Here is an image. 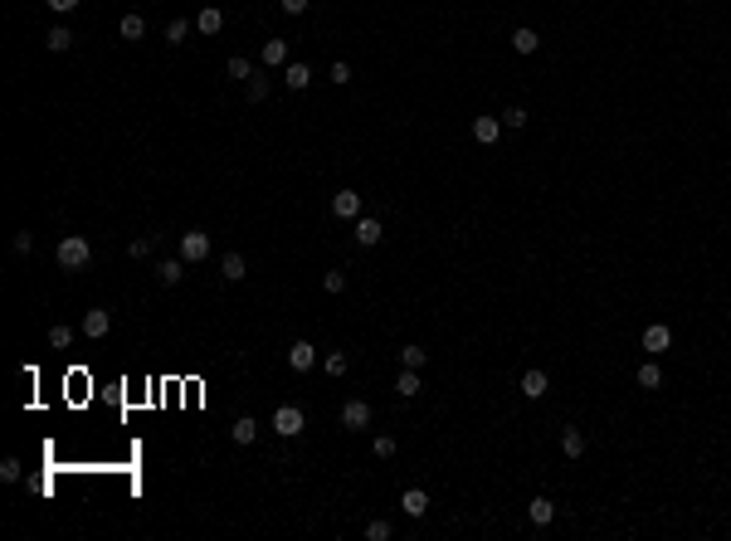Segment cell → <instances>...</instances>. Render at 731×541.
<instances>
[{
  "mask_svg": "<svg viewBox=\"0 0 731 541\" xmlns=\"http://www.w3.org/2000/svg\"><path fill=\"white\" fill-rule=\"evenodd\" d=\"M54 259H59V269L79 273V269H88V259H93V244L83 239V234H64L59 249H54Z\"/></svg>",
  "mask_w": 731,
  "mask_h": 541,
  "instance_id": "cell-1",
  "label": "cell"
},
{
  "mask_svg": "<svg viewBox=\"0 0 731 541\" xmlns=\"http://www.w3.org/2000/svg\"><path fill=\"white\" fill-rule=\"evenodd\" d=\"M269 430L278 434V439H298V434L307 430V415H302V405H278V410H273V420H269Z\"/></svg>",
  "mask_w": 731,
  "mask_h": 541,
  "instance_id": "cell-2",
  "label": "cell"
},
{
  "mask_svg": "<svg viewBox=\"0 0 731 541\" xmlns=\"http://www.w3.org/2000/svg\"><path fill=\"white\" fill-rule=\"evenodd\" d=\"M181 259H186V264H205V259H210V234H205V229H186V234H181Z\"/></svg>",
  "mask_w": 731,
  "mask_h": 541,
  "instance_id": "cell-3",
  "label": "cell"
},
{
  "mask_svg": "<svg viewBox=\"0 0 731 541\" xmlns=\"http://www.w3.org/2000/svg\"><path fill=\"white\" fill-rule=\"evenodd\" d=\"M108 327H112V312H108V307H88V312H83V337H93V342H98V337H108Z\"/></svg>",
  "mask_w": 731,
  "mask_h": 541,
  "instance_id": "cell-4",
  "label": "cell"
},
{
  "mask_svg": "<svg viewBox=\"0 0 731 541\" xmlns=\"http://www.w3.org/2000/svg\"><path fill=\"white\" fill-rule=\"evenodd\" d=\"M332 215L337 219H361V195H356V190H337V195H332Z\"/></svg>",
  "mask_w": 731,
  "mask_h": 541,
  "instance_id": "cell-5",
  "label": "cell"
},
{
  "mask_svg": "<svg viewBox=\"0 0 731 541\" xmlns=\"http://www.w3.org/2000/svg\"><path fill=\"white\" fill-rule=\"evenodd\" d=\"M371 425V405L366 400H347L342 405V430H366Z\"/></svg>",
  "mask_w": 731,
  "mask_h": 541,
  "instance_id": "cell-6",
  "label": "cell"
},
{
  "mask_svg": "<svg viewBox=\"0 0 731 541\" xmlns=\"http://www.w3.org/2000/svg\"><path fill=\"white\" fill-rule=\"evenodd\" d=\"M288 366H293L298 376L312 371V366H317V347H312V342H293V347H288Z\"/></svg>",
  "mask_w": 731,
  "mask_h": 541,
  "instance_id": "cell-7",
  "label": "cell"
},
{
  "mask_svg": "<svg viewBox=\"0 0 731 541\" xmlns=\"http://www.w3.org/2000/svg\"><path fill=\"white\" fill-rule=\"evenodd\" d=\"M668 347H673V332H668L663 322L644 327V352H653V356H658V352H668Z\"/></svg>",
  "mask_w": 731,
  "mask_h": 541,
  "instance_id": "cell-8",
  "label": "cell"
},
{
  "mask_svg": "<svg viewBox=\"0 0 731 541\" xmlns=\"http://www.w3.org/2000/svg\"><path fill=\"white\" fill-rule=\"evenodd\" d=\"M497 132H502V117H473V142L492 147V142H497Z\"/></svg>",
  "mask_w": 731,
  "mask_h": 541,
  "instance_id": "cell-9",
  "label": "cell"
},
{
  "mask_svg": "<svg viewBox=\"0 0 731 541\" xmlns=\"http://www.w3.org/2000/svg\"><path fill=\"white\" fill-rule=\"evenodd\" d=\"M546 390H551V376H546V371H527V376H522V395H527V400H542Z\"/></svg>",
  "mask_w": 731,
  "mask_h": 541,
  "instance_id": "cell-10",
  "label": "cell"
},
{
  "mask_svg": "<svg viewBox=\"0 0 731 541\" xmlns=\"http://www.w3.org/2000/svg\"><path fill=\"white\" fill-rule=\"evenodd\" d=\"M527 517H532V527H551V522H556V502H551V497H532Z\"/></svg>",
  "mask_w": 731,
  "mask_h": 541,
  "instance_id": "cell-11",
  "label": "cell"
},
{
  "mask_svg": "<svg viewBox=\"0 0 731 541\" xmlns=\"http://www.w3.org/2000/svg\"><path fill=\"white\" fill-rule=\"evenodd\" d=\"M156 278H161L166 288H176V283L186 278V259H161V264H156Z\"/></svg>",
  "mask_w": 731,
  "mask_h": 541,
  "instance_id": "cell-12",
  "label": "cell"
},
{
  "mask_svg": "<svg viewBox=\"0 0 731 541\" xmlns=\"http://www.w3.org/2000/svg\"><path fill=\"white\" fill-rule=\"evenodd\" d=\"M229 439H234V444H254V439H259V420H254V415H239L234 430H229Z\"/></svg>",
  "mask_w": 731,
  "mask_h": 541,
  "instance_id": "cell-13",
  "label": "cell"
},
{
  "mask_svg": "<svg viewBox=\"0 0 731 541\" xmlns=\"http://www.w3.org/2000/svg\"><path fill=\"white\" fill-rule=\"evenodd\" d=\"M400 507H405L409 517H424L429 512V492H424V487H409L405 497H400Z\"/></svg>",
  "mask_w": 731,
  "mask_h": 541,
  "instance_id": "cell-14",
  "label": "cell"
},
{
  "mask_svg": "<svg viewBox=\"0 0 731 541\" xmlns=\"http://www.w3.org/2000/svg\"><path fill=\"white\" fill-rule=\"evenodd\" d=\"M195 29H200V34H219V29H224V10H215V5L200 10V15H195Z\"/></svg>",
  "mask_w": 731,
  "mask_h": 541,
  "instance_id": "cell-15",
  "label": "cell"
},
{
  "mask_svg": "<svg viewBox=\"0 0 731 541\" xmlns=\"http://www.w3.org/2000/svg\"><path fill=\"white\" fill-rule=\"evenodd\" d=\"M264 64L269 69H288V39H269L264 44Z\"/></svg>",
  "mask_w": 731,
  "mask_h": 541,
  "instance_id": "cell-16",
  "label": "cell"
},
{
  "mask_svg": "<svg viewBox=\"0 0 731 541\" xmlns=\"http://www.w3.org/2000/svg\"><path fill=\"white\" fill-rule=\"evenodd\" d=\"M283 83H288L293 93H302V88L312 83V69H307V64H288V69H283Z\"/></svg>",
  "mask_w": 731,
  "mask_h": 541,
  "instance_id": "cell-17",
  "label": "cell"
},
{
  "mask_svg": "<svg viewBox=\"0 0 731 541\" xmlns=\"http://www.w3.org/2000/svg\"><path fill=\"white\" fill-rule=\"evenodd\" d=\"M561 454H566V459H580V454H585V434L575 430V425L561 434Z\"/></svg>",
  "mask_w": 731,
  "mask_h": 541,
  "instance_id": "cell-18",
  "label": "cell"
},
{
  "mask_svg": "<svg viewBox=\"0 0 731 541\" xmlns=\"http://www.w3.org/2000/svg\"><path fill=\"white\" fill-rule=\"evenodd\" d=\"M219 273H224V283H239L244 273H249V264H244V254H224V264H219Z\"/></svg>",
  "mask_w": 731,
  "mask_h": 541,
  "instance_id": "cell-19",
  "label": "cell"
},
{
  "mask_svg": "<svg viewBox=\"0 0 731 541\" xmlns=\"http://www.w3.org/2000/svg\"><path fill=\"white\" fill-rule=\"evenodd\" d=\"M419 390H424V385H419V371H409V366H405V371L395 376V395H405V400H409V395H419Z\"/></svg>",
  "mask_w": 731,
  "mask_h": 541,
  "instance_id": "cell-20",
  "label": "cell"
},
{
  "mask_svg": "<svg viewBox=\"0 0 731 541\" xmlns=\"http://www.w3.org/2000/svg\"><path fill=\"white\" fill-rule=\"evenodd\" d=\"M537 44H542V39H537V29H527V25L512 29V49H517V54H537Z\"/></svg>",
  "mask_w": 731,
  "mask_h": 541,
  "instance_id": "cell-21",
  "label": "cell"
},
{
  "mask_svg": "<svg viewBox=\"0 0 731 541\" xmlns=\"http://www.w3.org/2000/svg\"><path fill=\"white\" fill-rule=\"evenodd\" d=\"M44 44H49L54 54H64V49H74V34H69V25H54L49 34H44Z\"/></svg>",
  "mask_w": 731,
  "mask_h": 541,
  "instance_id": "cell-22",
  "label": "cell"
},
{
  "mask_svg": "<svg viewBox=\"0 0 731 541\" xmlns=\"http://www.w3.org/2000/svg\"><path fill=\"white\" fill-rule=\"evenodd\" d=\"M356 244H380V219H356Z\"/></svg>",
  "mask_w": 731,
  "mask_h": 541,
  "instance_id": "cell-23",
  "label": "cell"
},
{
  "mask_svg": "<svg viewBox=\"0 0 731 541\" xmlns=\"http://www.w3.org/2000/svg\"><path fill=\"white\" fill-rule=\"evenodd\" d=\"M347 366H352V356H347V352H327L322 356V371H327V376H347Z\"/></svg>",
  "mask_w": 731,
  "mask_h": 541,
  "instance_id": "cell-24",
  "label": "cell"
},
{
  "mask_svg": "<svg viewBox=\"0 0 731 541\" xmlns=\"http://www.w3.org/2000/svg\"><path fill=\"white\" fill-rule=\"evenodd\" d=\"M639 385H644V390H658V385H663V371H658V361H644V366H639Z\"/></svg>",
  "mask_w": 731,
  "mask_h": 541,
  "instance_id": "cell-25",
  "label": "cell"
},
{
  "mask_svg": "<svg viewBox=\"0 0 731 541\" xmlns=\"http://www.w3.org/2000/svg\"><path fill=\"white\" fill-rule=\"evenodd\" d=\"M424 361H429V352H419V347H400V366H409V371H424Z\"/></svg>",
  "mask_w": 731,
  "mask_h": 541,
  "instance_id": "cell-26",
  "label": "cell"
},
{
  "mask_svg": "<svg viewBox=\"0 0 731 541\" xmlns=\"http://www.w3.org/2000/svg\"><path fill=\"white\" fill-rule=\"evenodd\" d=\"M117 29H122V39H141V34H146V20H141V15H122Z\"/></svg>",
  "mask_w": 731,
  "mask_h": 541,
  "instance_id": "cell-27",
  "label": "cell"
},
{
  "mask_svg": "<svg viewBox=\"0 0 731 541\" xmlns=\"http://www.w3.org/2000/svg\"><path fill=\"white\" fill-rule=\"evenodd\" d=\"M69 342H74V327H64V322H54V327H49V347H54V352H64Z\"/></svg>",
  "mask_w": 731,
  "mask_h": 541,
  "instance_id": "cell-28",
  "label": "cell"
},
{
  "mask_svg": "<svg viewBox=\"0 0 731 541\" xmlns=\"http://www.w3.org/2000/svg\"><path fill=\"white\" fill-rule=\"evenodd\" d=\"M127 254H132V259H146V254H156V234H141V239H132V244H127Z\"/></svg>",
  "mask_w": 731,
  "mask_h": 541,
  "instance_id": "cell-29",
  "label": "cell"
},
{
  "mask_svg": "<svg viewBox=\"0 0 731 541\" xmlns=\"http://www.w3.org/2000/svg\"><path fill=\"white\" fill-rule=\"evenodd\" d=\"M371 454H376V459H395V439H390V434H376V439H371Z\"/></svg>",
  "mask_w": 731,
  "mask_h": 541,
  "instance_id": "cell-30",
  "label": "cell"
},
{
  "mask_svg": "<svg viewBox=\"0 0 731 541\" xmlns=\"http://www.w3.org/2000/svg\"><path fill=\"white\" fill-rule=\"evenodd\" d=\"M224 74H229V79H249V74H254V64H249L244 54H234L229 64H224Z\"/></svg>",
  "mask_w": 731,
  "mask_h": 541,
  "instance_id": "cell-31",
  "label": "cell"
},
{
  "mask_svg": "<svg viewBox=\"0 0 731 541\" xmlns=\"http://www.w3.org/2000/svg\"><path fill=\"white\" fill-rule=\"evenodd\" d=\"M390 532H395V527H390L385 517H376V522H366V537H371V541H390Z\"/></svg>",
  "mask_w": 731,
  "mask_h": 541,
  "instance_id": "cell-32",
  "label": "cell"
},
{
  "mask_svg": "<svg viewBox=\"0 0 731 541\" xmlns=\"http://www.w3.org/2000/svg\"><path fill=\"white\" fill-rule=\"evenodd\" d=\"M186 34H190L186 20H171V25H166V44H186Z\"/></svg>",
  "mask_w": 731,
  "mask_h": 541,
  "instance_id": "cell-33",
  "label": "cell"
},
{
  "mask_svg": "<svg viewBox=\"0 0 731 541\" xmlns=\"http://www.w3.org/2000/svg\"><path fill=\"white\" fill-rule=\"evenodd\" d=\"M327 79L337 83V88H342V83H352V64H347V59H337V64H332V74H327Z\"/></svg>",
  "mask_w": 731,
  "mask_h": 541,
  "instance_id": "cell-34",
  "label": "cell"
},
{
  "mask_svg": "<svg viewBox=\"0 0 731 541\" xmlns=\"http://www.w3.org/2000/svg\"><path fill=\"white\" fill-rule=\"evenodd\" d=\"M244 93H249V103H264V98H269V79H249Z\"/></svg>",
  "mask_w": 731,
  "mask_h": 541,
  "instance_id": "cell-35",
  "label": "cell"
},
{
  "mask_svg": "<svg viewBox=\"0 0 731 541\" xmlns=\"http://www.w3.org/2000/svg\"><path fill=\"white\" fill-rule=\"evenodd\" d=\"M0 478H5V483H20V459H15V454L0 459Z\"/></svg>",
  "mask_w": 731,
  "mask_h": 541,
  "instance_id": "cell-36",
  "label": "cell"
},
{
  "mask_svg": "<svg viewBox=\"0 0 731 541\" xmlns=\"http://www.w3.org/2000/svg\"><path fill=\"white\" fill-rule=\"evenodd\" d=\"M502 127H512V132H517V127H527V108H507V112H502Z\"/></svg>",
  "mask_w": 731,
  "mask_h": 541,
  "instance_id": "cell-37",
  "label": "cell"
},
{
  "mask_svg": "<svg viewBox=\"0 0 731 541\" xmlns=\"http://www.w3.org/2000/svg\"><path fill=\"white\" fill-rule=\"evenodd\" d=\"M322 288H327V293H342V288H347V273H342V269H332V273L322 278Z\"/></svg>",
  "mask_w": 731,
  "mask_h": 541,
  "instance_id": "cell-38",
  "label": "cell"
},
{
  "mask_svg": "<svg viewBox=\"0 0 731 541\" xmlns=\"http://www.w3.org/2000/svg\"><path fill=\"white\" fill-rule=\"evenodd\" d=\"M29 249H34V234L20 229V234H15V254H29Z\"/></svg>",
  "mask_w": 731,
  "mask_h": 541,
  "instance_id": "cell-39",
  "label": "cell"
},
{
  "mask_svg": "<svg viewBox=\"0 0 731 541\" xmlns=\"http://www.w3.org/2000/svg\"><path fill=\"white\" fill-rule=\"evenodd\" d=\"M278 5H283V15H302V10H307L312 0H278Z\"/></svg>",
  "mask_w": 731,
  "mask_h": 541,
  "instance_id": "cell-40",
  "label": "cell"
},
{
  "mask_svg": "<svg viewBox=\"0 0 731 541\" xmlns=\"http://www.w3.org/2000/svg\"><path fill=\"white\" fill-rule=\"evenodd\" d=\"M83 0H49V10H59V15H69V10H79Z\"/></svg>",
  "mask_w": 731,
  "mask_h": 541,
  "instance_id": "cell-41",
  "label": "cell"
}]
</instances>
